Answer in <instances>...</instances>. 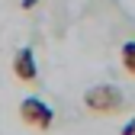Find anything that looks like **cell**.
I'll use <instances>...</instances> for the list:
<instances>
[{
    "label": "cell",
    "instance_id": "obj_1",
    "mask_svg": "<svg viewBox=\"0 0 135 135\" xmlns=\"http://www.w3.org/2000/svg\"><path fill=\"white\" fill-rule=\"evenodd\" d=\"M84 106H87L90 113H97V116H116V113H122L126 100H122L119 87H113V84H97V87H90L87 93H84Z\"/></svg>",
    "mask_w": 135,
    "mask_h": 135
},
{
    "label": "cell",
    "instance_id": "obj_6",
    "mask_svg": "<svg viewBox=\"0 0 135 135\" xmlns=\"http://www.w3.org/2000/svg\"><path fill=\"white\" fill-rule=\"evenodd\" d=\"M36 3H39V0H23V10H32Z\"/></svg>",
    "mask_w": 135,
    "mask_h": 135
},
{
    "label": "cell",
    "instance_id": "obj_2",
    "mask_svg": "<svg viewBox=\"0 0 135 135\" xmlns=\"http://www.w3.org/2000/svg\"><path fill=\"white\" fill-rule=\"evenodd\" d=\"M20 119H23L26 126H32V129L45 132V129H52L55 113H52V106H45L39 97H26L23 103H20Z\"/></svg>",
    "mask_w": 135,
    "mask_h": 135
},
{
    "label": "cell",
    "instance_id": "obj_5",
    "mask_svg": "<svg viewBox=\"0 0 135 135\" xmlns=\"http://www.w3.org/2000/svg\"><path fill=\"white\" fill-rule=\"evenodd\" d=\"M119 135H135V119H132L129 126H122V132H119Z\"/></svg>",
    "mask_w": 135,
    "mask_h": 135
},
{
    "label": "cell",
    "instance_id": "obj_3",
    "mask_svg": "<svg viewBox=\"0 0 135 135\" xmlns=\"http://www.w3.org/2000/svg\"><path fill=\"white\" fill-rule=\"evenodd\" d=\"M13 74L20 77L23 84H36L39 77V68H36V55H32V48H20L13 58Z\"/></svg>",
    "mask_w": 135,
    "mask_h": 135
},
{
    "label": "cell",
    "instance_id": "obj_4",
    "mask_svg": "<svg viewBox=\"0 0 135 135\" xmlns=\"http://www.w3.org/2000/svg\"><path fill=\"white\" fill-rule=\"evenodd\" d=\"M119 58H122V68H126V74H132V77H135V42H126V45H122Z\"/></svg>",
    "mask_w": 135,
    "mask_h": 135
}]
</instances>
